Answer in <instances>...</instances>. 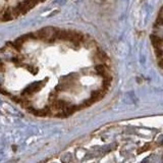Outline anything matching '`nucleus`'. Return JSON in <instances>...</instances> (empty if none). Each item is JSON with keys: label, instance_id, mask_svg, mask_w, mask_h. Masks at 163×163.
Returning <instances> with one entry per match:
<instances>
[{"label": "nucleus", "instance_id": "obj_1", "mask_svg": "<svg viewBox=\"0 0 163 163\" xmlns=\"http://www.w3.org/2000/svg\"><path fill=\"white\" fill-rule=\"evenodd\" d=\"M43 88V82H36V83H33L30 86H28L24 91L22 92L21 97L22 99H26V100H30V97L32 95L36 94L38 93L40 90Z\"/></svg>", "mask_w": 163, "mask_h": 163}, {"label": "nucleus", "instance_id": "obj_2", "mask_svg": "<svg viewBox=\"0 0 163 163\" xmlns=\"http://www.w3.org/2000/svg\"><path fill=\"white\" fill-rule=\"evenodd\" d=\"M93 56H94V60H96L99 63H104V62L108 61V56L106 55V53L99 48H96L94 53H93Z\"/></svg>", "mask_w": 163, "mask_h": 163}, {"label": "nucleus", "instance_id": "obj_3", "mask_svg": "<svg viewBox=\"0 0 163 163\" xmlns=\"http://www.w3.org/2000/svg\"><path fill=\"white\" fill-rule=\"evenodd\" d=\"M95 71L97 72L98 74H100L101 77H103L104 79L105 77H111L109 74V69L108 67L106 66L104 63H99L95 66Z\"/></svg>", "mask_w": 163, "mask_h": 163}, {"label": "nucleus", "instance_id": "obj_4", "mask_svg": "<svg viewBox=\"0 0 163 163\" xmlns=\"http://www.w3.org/2000/svg\"><path fill=\"white\" fill-rule=\"evenodd\" d=\"M150 39H151L154 50L163 49V39L161 37L157 36V35H155V34H152L151 36H150Z\"/></svg>", "mask_w": 163, "mask_h": 163}, {"label": "nucleus", "instance_id": "obj_5", "mask_svg": "<svg viewBox=\"0 0 163 163\" xmlns=\"http://www.w3.org/2000/svg\"><path fill=\"white\" fill-rule=\"evenodd\" d=\"M143 163H149V162H148V160H145V161L143 162Z\"/></svg>", "mask_w": 163, "mask_h": 163}]
</instances>
